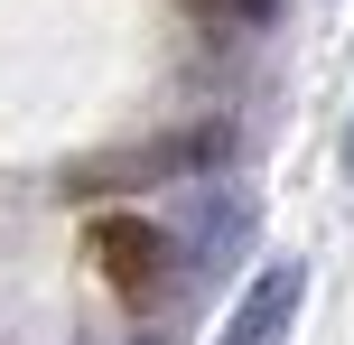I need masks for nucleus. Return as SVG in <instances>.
<instances>
[{
    "mask_svg": "<svg viewBox=\"0 0 354 345\" xmlns=\"http://www.w3.org/2000/svg\"><path fill=\"white\" fill-rule=\"evenodd\" d=\"M214 10H233V19H270L280 0H214Z\"/></svg>",
    "mask_w": 354,
    "mask_h": 345,
    "instance_id": "7ed1b4c3",
    "label": "nucleus"
},
{
    "mask_svg": "<svg viewBox=\"0 0 354 345\" xmlns=\"http://www.w3.org/2000/svg\"><path fill=\"white\" fill-rule=\"evenodd\" d=\"M93 261H103V280L131 299V308L177 280V243L159 234V224H140V215H103L93 224Z\"/></svg>",
    "mask_w": 354,
    "mask_h": 345,
    "instance_id": "f257e3e1",
    "label": "nucleus"
},
{
    "mask_svg": "<svg viewBox=\"0 0 354 345\" xmlns=\"http://www.w3.org/2000/svg\"><path fill=\"white\" fill-rule=\"evenodd\" d=\"M345 178H354V131H345Z\"/></svg>",
    "mask_w": 354,
    "mask_h": 345,
    "instance_id": "20e7f679",
    "label": "nucleus"
},
{
    "mask_svg": "<svg viewBox=\"0 0 354 345\" xmlns=\"http://www.w3.org/2000/svg\"><path fill=\"white\" fill-rule=\"evenodd\" d=\"M299 299H308V271H299V261H270V271L243 290V308H233V327L214 336V345H289Z\"/></svg>",
    "mask_w": 354,
    "mask_h": 345,
    "instance_id": "f03ea898",
    "label": "nucleus"
}]
</instances>
